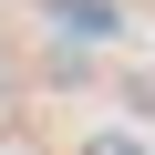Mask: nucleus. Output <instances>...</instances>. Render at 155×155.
I'll return each mask as SVG.
<instances>
[{
  "label": "nucleus",
  "instance_id": "1",
  "mask_svg": "<svg viewBox=\"0 0 155 155\" xmlns=\"http://www.w3.org/2000/svg\"><path fill=\"white\" fill-rule=\"evenodd\" d=\"M41 21H62L72 41H114V31H124V11H114V0H41Z\"/></svg>",
  "mask_w": 155,
  "mask_h": 155
},
{
  "label": "nucleus",
  "instance_id": "2",
  "mask_svg": "<svg viewBox=\"0 0 155 155\" xmlns=\"http://www.w3.org/2000/svg\"><path fill=\"white\" fill-rule=\"evenodd\" d=\"M83 155H145V145H134V134H93Z\"/></svg>",
  "mask_w": 155,
  "mask_h": 155
},
{
  "label": "nucleus",
  "instance_id": "3",
  "mask_svg": "<svg viewBox=\"0 0 155 155\" xmlns=\"http://www.w3.org/2000/svg\"><path fill=\"white\" fill-rule=\"evenodd\" d=\"M0 104H11V83H0Z\"/></svg>",
  "mask_w": 155,
  "mask_h": 155
}]
</instances>
